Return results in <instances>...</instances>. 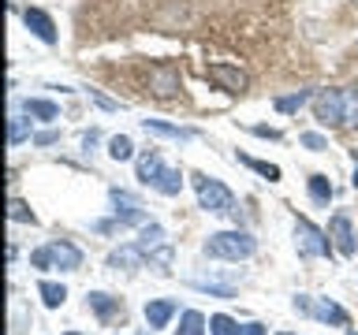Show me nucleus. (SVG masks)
Segmentation results:
<instances>
[{"label": "nucleus", "mask_w": 358, "mask_h": 335, "mask_svg": "<svg viewBox=\"0 0 358 335\" xmlns=\"http://www.w3.org/2000/svg\"><path fill=\"white\" fill-rule=\"evenodd\" d=\"M27 116H34V119H45V123H52V119H60V108L52 105V100H27Z\"/></svg>", "instance_id": "nucleus-21"}, {"label": "nucleus", "mask_w": 358, "mask_h": 335, "mask_svg": "<svg viewBox=\"0 0 358 335\" xmlns=\"http://www.w3.org/2000/svg\"><path fill=\"white\" fill-rule=\"evenodd\" d=\"M209 82H217L220 89H228V94H246V86H250V78H246V71H239V67L231 64H209Z\"/></svg>", "instance_id": "nucleus-7"}, {"label": "nucleus", "mask_w": 358, "mask_h": 335, "mask_svg": "<svg viewBox=\"0 0 358 335\" xmlns=\"http://www.w3.org/2000/svg\"><path fill=\"white\" fill-rule=\"evenodd\" d=\"M176 335H206V317H201L198 309H187L183 317H179Z\"/></svg>", "instance_id": "nucleus-20"}, {"label": "nucleus", "mask_w": 358, "mask_h": 335, "mask_svg": "<svg viewBox=\"0 0 358 335\" xmlns=\"http://www.w3.org/2000/svg\"><path fill=\"white\" fill-rule=\"evenodd\" d=\"M22 22H27V30H30L38 41H45V45H56V41H60V34H56V22H52L49 11L27 8V11H22Z\"/></svg>", "instance_id": "nucleus-8"}, {"label": "nucleus", "mask_w": 358, "mask_h": 335, "mask_svg": "<svg viewBox=\"0 0 358 335\" xmlns=\"http://www.w3.org/2000/svg\"><path fill=\"white\" fill-rule=\"evenodd\" d=\"M30 265H34V268H52L49 246H41V250H34V253H30Z\"/></svg>", "instance_id": "nucleus-31"}, {"label": "nucleus", "mask_w": 358, "mask_h": 335, "mask_svg": "<svg viewBox=\"0 0 358 335\" xmlns=\"http://www.w3.org/2000/svg\"><path fill=\"white\" fill-rule=\"evenodd\" d=\"M138 246H142V253L150 257V265H161V268L172 265V246H168V234H164L161 223H142Z\"/></svg>", "instance_id": "nucleus-3"}, {"label": "nucleus", "mask_w": 358, "mask_h": 335, "mask_svg": "<svg viewBox=\"0 0 358 335\" xmlns=\"http://www.w3.org/2000/svg\"><path fill=\"white\" fill-rule=\"evenodd\" d=\"M254 134L257 138H268V142H280V131H273V127H254Z\"/></svg>", "instance_id": "nucleus-33"}, {"label": "nucleus", "mask_w": 358, "mask_h": 335, "mask_svg": "<svg viewBox=\"0 0 358 335\" xmlns=\"http://www.w3.org/2000/svg\"><path fill=\"white\" fill-rule=\"evenodd\" d=\"M90 306H94V313H97L101 320H112V317H120V313H123L120 298H108V295H101V290L90 295Z\"/></svg>", "instance_id": "nucleus-15"}, {"label": "nucleus", "mask_w": 358, "mask_h": 335, "mask_svg": "<svg viewBox=\"0 0 358 335\" xmlns=\"http://www.w3.org/2000/svg\"><path fill=\"white\" fill-rule=\"evenodd\" d=\"M8 216L11 220H19V223H38V216L30 212V205L22 198H11V209H8Z\"/></svg>", "instance_id": "nucleus-27"}, {"label": "nucleus", "mask_w": 358, "mask_h": 335, "mask_svg": "<svg viewBox=\"0 0 358 335\" xmlns=\"http://www.w3.org/2000/svg\"><path fill=\"white\" fill-rule=\"evenodd\" d=\"M153 190H161L164 198H176L179 190H183V175H179L176 168H164V172L157 175V183H153Z\"/></svg>", "instance_id": "nucleus-17"}, {"label": "nucleus", "mask_w": 358, "mask_h": 335, "mask_svg": "<svg viewBox=\"0 0 358 335\" xmlns=\"http://www.w3.org/2000/svg\"><path fill=\"white\" fill-rule=\"evenodd\" d=\"M347 335H358V332H347Z\"/></svg>", "instance_id": "nucleus-37"}, {"label": "nucleus", "mask_w": 358, "mask_h": 335, "mask_svg": "<svg viewBox=\"0 0 358 335\" xmlns=\"http://www.w3.org/2000/svg\"><path fill=\"white\" fill-rule=\"evenodd\" d=\"M56 138H60L56 131H41V134H34V142H38V145H52Z\"/></svg>", "instance_id": "nucleus-32"}, {"label": "nucleus", "mask_w": 358, "mask_h": 335, "mask_svg": "<svg viewBox=\"0 0 358 335\" xmlns=\"http://www.w3.org/2000/svg\"><path fill=\"white\" fill-rule=\"evenodd\" d=\"M49 257H52V268H60V272H78L83 268V250H78L75 242H49Z\"/></svg>", "instance_id": "nucleus-10"}, {"label": "nucleus", "mask_w": 358, "mask_h": 335, "mask_svg": "<svg viewBox=\"0 0 358 335\" xmlns=\"http://www.w3.org/2000/svg\"><path fill=\"white\" fill-rule=\"evenodd\" d=\"M161 172H164V164H161V156H157V153H142L138 156V179H142V183L153 186Z\"/></svg>", "instance_id": "nucleus-18"}, {"label": "nucleus", "mask_w": 358, "mask_h": 335, "mask_svg": "<svg viewBox=\"0 0 358 335\" xmlns=\"http://www.w3.org/2000/svg\"><path fill=\"white\" fill-rule=\"evenodd\" d=\"M145 131H150V134H161V138H176V142H190V138H194V131L172 127V123H161V119H145Z\"/></svg>", "instance_id": "nucleus-16"}, {"label": "nucleus", "mask_w": 358, "mask_h": 335, "mask_svg": "<svg viewBox=\"0 0 358 335\" xmlns=\"http://www.w3.org/2000/svg\"><path fill=\"white\" fill-rule=\"evenodd\" d=\"M30 138V123L27 119H11L8 123V145H19V142H27Z\"/></svg>", "instance_id": "nucleus-28"}, {"label": "nucleus", "mask_w": 358, "mask_h": 335, "mask_svg": "<svg viewBox=\"0 0 358 335\" xmlns=\"http://www.w3.org/2000/svg\"><path fill=\"white\" fill-rule=\"evenodd\" d=\"M67 335H78V332H67Z\"/></svg>", "instance_id": "nucleus-36"}, {"label": "nucleus", "mask_w": 358, "mask_h": 335, "mask_svg": "<svg viewBox=\"0 0 358 335\" xmlns=\"http://www.w3.org/2000/svg\"><path fill=\"white\" fill-rule=\"evenodd\" d=\"M176 302L172 298H153V302H145V324L150 328H168V320L176 317Z\"/></svg>", "instance_id": "nucleus-11"}, {"label": "nucleus", "mask_w": 358, "mask_h": 335, "mask_svg": "<svg viewBox=\"0 0 358 335\" xmlns=\"http://www.w3.org/2000/svg\"><path fill=\"white\" fill-rule=\"evenodd\" d=\"M310 100V89H295V94H287V97H276L273 105H276V112H284V116H291V112H299L302 105Z\"/></svg>", "instance_id": "nucleus-23"}, {"label": "nucleus", "mask_w": 358, "mask_h": 335, "mask_svg": "<svg viewBox=\"0 0 358 335\" xmlns=\"http://www.w3.org/2000/svg\"><path fill=\"white\" fill-rule=\"evenodd\" d=\"M90 94H94V100H97L101 108H116V100H108L105 94H97V89H90Z\"/></svg>", "instance_id": "nucleus-34"}, {"label": "nucleus", "mask_w": 358, "mask_h": 335, "mask_svg": "<svg viewBox=\"0 0 358 335\" xmlns=\"http://www.w3.org/2000/svg\"><path fill=\"white\" fill-rule=\"evenodd\" d=\"M190 179H194V190H198V205L206 212H220V216L224 212H235V194L220 183V179H209L201 172H194Z\"/></svg>", "instance_id": "nucleus-2"}, {"label": "nucleus", "mask_w": 358, "mask_h": 335, "mask_svg": "<svg viewBox=\"0 0 358 335\" xmlns=\"http://www.w3.org/2000/svg\"><path fill=\"white\" fill-rule=\"evenodd\" d=\"M280 335H291V332H280Z\"/></svg>", "instance_id": "nucleus-38"}, {"label": "nucleus", "mask_w": 358, "mask_h": 335, "mask_svg": "<svg viewBox=\"0 0 358 335\" xmlns=\"http://www.w3.org/2000/svg\"><path fill=\"white\" fill-rule=\"evenodd\" d=\"M112 212H116V220L120 223H134V228H138V223H145V212H142V201L134 198V194H127V190H112Z\"/></svg>", "instance_id": "nucleus-9"}, {"label": "nucleus", "mask_w": 358, "mask_h": 335, "mask_svg": "<svg viewBox=\"0 0 358 335\" xmlns=\"http://www.w3.org/2000/svg\"><path fill=\"white\" fill-rule=\"evenodd\" d=\"M243 335H268V332H265V324H246Z\"/></svg>", "instance_id": "nucleus-35"}, {"label": "nucleus", "mask_w": 358, "mask_h": 335, "mask_svg": "<svg viewBox=\"0 0 358 335\" xmlns=\"http://www.w3.org/2000/svg\"><path fill=\"white\" fill-rule=\"evenodd\" d=\"M295 242H299V253L302 257H329L332 250V239L324 231H317L310 220H299L295 223Z\"/></svg>", "instance_id": "nucleus-4"}, {"label": "nucleus", "mask_w": 358, "mask_h": 335, "mask_svg": "<svg viewBox=\"0 0 358 335\" xmlns=\"http://www.w3.org/2000/svg\"><path fill=\"white\" fill-rule=\"evenodd\" d=\"M179 89V71L172 67H153L150 71V94L153 97H172Z\"/></svg>", "instance_id": "nucleus-12"}, {"label": "nucleus", "mask_w": 358, "mask_h": 335, "mask_svg": "<svg viewBox=\"0 0 358 335\" xmlns=\"http://www.w3.org/2000/svg\"><path fill=\"white\" fill-rule=\"evenodd\" d=\"M310 317H317L321 324H336V328H347V324H351V317H347V313L336 306V302H329V298H321V302H313V306L306 309Z\"/></svg>", "instance_id": "nucleus-13"}, {"label": "nucleus", "mask_w": 358, "mask_h": 335, "mask_svg": "<svg viewBox=\"0 0 358 335\" xmlns=\"http://www.w3.org/2000/svg\"><path fill=\"white\" fill-rule=\"evenodd\" d=\"M343 123H358V89H343Z\"/></svg>", "instance_id": "nucleus-29"}, {"label": "nucleus", "mask_w": 358, "mask_h": 335, "mask_svg": "<svg viewBox=\"0 0 358 335\" xmlns=\"http://www.w3.org/2000/svg\"><path fill=\"white\" fill-rule=\"evenodd\" d=\"M142 261H145V253H142L138 242H134V246H120V250L108 253V268H127V272H134Z\"/></svg>", "instance_id": "nucleus-14"}, {"label": "nucleus", "mask_w": 358, "mask_h": 335, "mask_svg": "<svg viewBox=\"0 0 358 335\" xmlns=\"http://www.w3.org/2000/svg\"><path fill=\"white\" fill-rule=\"evenodd\" d=\"M355 4H358V0H355Z\"/></svg>", "instance_id": "nucleus-39"}, {"label": "nucleus", "mask_w": 358, "mask_h": 335, "mask_svg": "<svg viewBox=\"0 0 358 335\" xmlns=\"http://www.w3.org/2000/svg\"><path fill=\"white\" fill-rule=\"evenodd\" d=\"M239 161H243L246 168H254L257 175H265L268 183H280V168H276V164H268V161H254V156H239Z\"/></svg>", "instance_id": "nucleus-26"}, {"label": "nucleus", "mask_w": 358, "mask_h": 335, "mask_svg": "<svg viewBox=\"0 0 358 335\" xmlns=\"http://www.w3.org/2000/svg\"><path fill=\"white\" fill-rule=\"evenodd\" d=\"M306 186H310V198L317 201V205H329V201H332V183L324 175H310Z\"/></svg>", "instance_id": "nucleus-22"}, {"label": "nucleus", "mask_w": 358, "mask_h": 335, "mask_svg": "<svg viewBox=\"0 0 358 335\" xmlns=\"http://www.w3.org/2000/svg\"><path fill=\"white\" fill-rule=\"evenodd\" d=\"M108 156H112V161H131V156H134V145H131L127 134H116V138H108Z\"/></svg>", "instance_id": "nucleus-24"}, {"label": "nucleus", "mask_w": 358, "mask_h": 335, "mask_svg": "<svg viewBox=\"0 0 358 335\" xmlns=\"http://www.w3.org/2000/svg\"><path fill=\"white\" fill-rule=\"evenodd\" d=\"M302 145H306V149H313V153H321V149H329V138H324V134H313V131H306L299 138Z\"/></svg>", "instance_id": "nucleus-30"}, {"label": "nucleus", "mask_w": 358, "mask_h": 335, "mask_svg": "<svg viewBox=\"0 0 358 335\" xmlns=\"http://www.w3.org/2000/svg\"><path fill=\"white\" fill-rule=\"evenodd\" d=\"M209 335H243V328H239L231 317L217 313V317H209Z\"/></svg>", "instance_id": "nucleus-25"}, {"label": "nucleus", "mask_w": 358, "mask_h": 335, "mask_svg": "<svg viewBox=\"0 0 358 335\" xmlns=\"http://www.w3.org/2000/svg\"><path fill=\"white\" fill-rule=\"evenodd\" d=\"M329 239H332V246L343 257H355L358 253V234H355V223H351L347 212H336V216L329 220Z\"/></svg>", "instance_id": "nucleus-6"}, {"label": "nucleus", "mask_w": 358, "mask_h": 335, "mask_svg": "<svg viewBox=\"0 0 358 335\" xmlns=\"http://www.w3.org/2000/svg\"><path fill=\"white\" fill-rule=\"evenodd\" d=\"M38 295H41V302L49 309H60L64 306V298H67V287L64 283H49V279H41L38 283Z\"/></svg>", "instance_id": "nucleus-19"}, {"label": "nucleus", "mask_w": 358, "mask_h": 335, "mask_svg": "<svg viewBox=\"0 0 358 335\" xmlns=\"http://www.w3.org/2000/svg\"><path fill=\"white\" fill-rule=\"evenodd\" d=\"M313 116L324 127H340L343 123V89H321L313 97Z\"/></svg>", "instance_id": "nucleus-5"}, {"label": "nucleus", "mask_w": 358, "mask_h": 335, "mask_svg": "<svg viewBox=\"0 0 358 335\" xmlns=\"http://www.w3.org/2000/svg\"><path fill=\"white\" fill-rule=\"evenodd\" d=\"M254 253L257 242L250 231H217L206 239V257H217V261H246Z\"/></svg>", "instance_id": "nucleus-1"}]
</instances>
